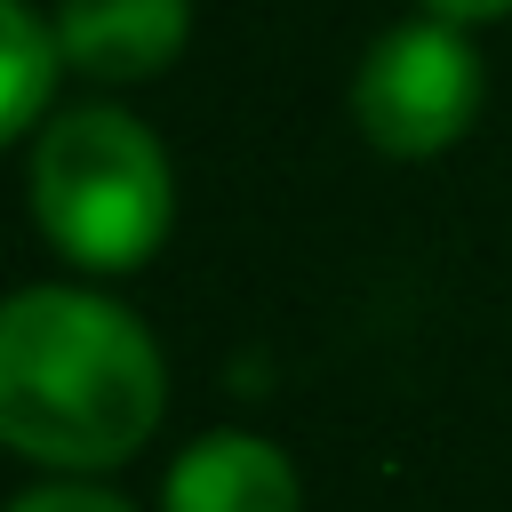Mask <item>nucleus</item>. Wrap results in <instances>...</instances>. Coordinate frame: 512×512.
I'll return each instance as SVG.
<instances>
[{"label": "nucleus", "instance_id": "8", "mask_svg": "<svg viewBox=\"0 0 512 512\" xmlns=\"http://www.w3.org/2000/svg\"><path fill=\"white\" fill-rule=\"evenodd\" d=\"M432 16H448V24H480V16H504L512 0H424Z\"/></svg>", "mask_w": 512, "mask_h": 512}, {"label": "nucleus", "instance_id": "4", "mask_svg": "<svg viewBox=\"0 0 512 512\" xmlns=\"http://www.w3.org/2000/svg\"><path fill=\"white\" fill-rule=\"evenodd\" d=\"M56 32L88 80H152L160 64H176L192 8L184 0H64Z\"/></svg>", "mask_w": 512, "mask_h": 512}, {"label": "nucleus", "instance_id": "2", "mask_svg": "<svg viewBox=\"0 0 512 512\" xmlns=\"http://www.w3.org/2000/svg\"><path fill=\"white\" fill-rule=\"evenodd\" d=\"M32 208L72 264L128 272L168 232V160L128 112H64L32 152Z\"/></svg>", "mask_w": 512, "mask_h": 512}, {"label": "nucleus", "instance_id": "3", "mask_svg": "<svg viewBox=\"0 0 512 512\" xmlns=\"http://www.w3.org/2000/svg\"><path fill=\"white\" fill-rule=\"evenodd\" d=\"M352 112H360L368 144L392 152V160L448 152L480 112V56L464 48V32L448 16L440 24H400L368 48Z\"/></svg>", "mask_w": 512, "mask_h": 512}, {"label": "nucleus", "instance_id": "6", "mask_svg": "<svg viewBox=\"0 0 512 512\" xmlns=\"http://www.w3.org/2000/svg\"><path fill=\"white\" fill-rule=\"evenodd\" d=\"M0 32H8V128H32V112L64 64V32H48L32 16V0H0Z\"/></svg>", "mask_w": 512, "mask_h": 512}, {"label": "nucleus", "instance_id": "7", "mask_svg": "<svg viewBox=\"0 0 512 512\" xmlns=\"http://www.w3.org/2000/svg\"><path fill=\"white\" fill-rule=\"evenodd\" d=\"M16 512H128L120 496H96V488H40V496H24Z\"/></svg>", "mask_w": 512, "mask_h": 512}, {"label": "nucleus", "instance_id": "5", "mask_svg": "<svg viewBox=\"0 0 512 512\" xmlns=\"http://www.w3.org/2000/svg\"><path fill=\"white\" fill-rule=\"evenodd\" d=\"M168 512H296V472L272 440L208 432L168 472Z\"/></svg>", "mask_w": 512, "mask_h": 512}, {"label": "nucleus", "instance_id": "1", "mask_svg": "<svg viewBox=\"0 0 512 512\" xmlns=\"http://www.w3.org/2000/svg\"><path fill=\"white\" fill-rule=\"evenodd\" d=\"M160 424L152 336L72 288H24L0 320V432L40 464H120Z\"/></svg>", "mask_w": 512, "mask_h": 512}]
</instances>
